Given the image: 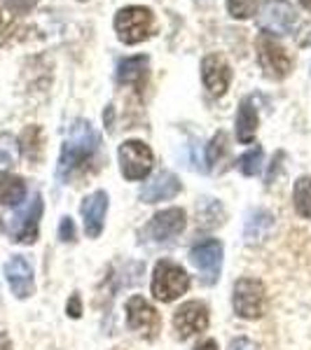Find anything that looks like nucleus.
Returning <instances> with one entry per match:
<instances>
[{"label": "nucleus", "instance_id": "f257e3e1", "mask_svg": "<svg viewBox=\"0 0 311 350\" xmlns=\"http://www.w3.org/2000/svg\"><path fill=\"white\" fill-rule=\"evenodd\" d=\"M101 138L94 131V126L87 120H77L68 131V138L61 148L59 157V178L64 183H71L77 175H84L89 163L99 154Z\"/></svg>", "mask_w": 311, "mask_h": 350}, {"label": "nucleus", "instance_id": "f03ea898", "mask_svg": "<svg viewBox=\"0 0 311 350\" xmlns=\"http://www.w3.org/2000/svg\"><path fill=\"white\" fill-rule=\"evenodd\" d=\"M152 297L162 304L176 301L180 295L190 290V275L180 264L171 259H160L152 271V283H150Z\"/></svg>", "mask_w": 311, "mask_h": 350}, {"label": "nucleus", "instance_id": "7ed1b4c3", "mask_svg": "<svg viewBox=\"0 0 311 350\" xmlns=\"http://www.w3.org/2000/svg\"><path fill=\"white\" fill-rule=\"evenodd\" d=\"M232 306L234 313L244 320H260L269 308V297L264 285L256 278H241L234 283L232 292Z\"/></svg>", "mask_w": 311, "mask_h": 350}, {"label": "nucleus", "instance_id": "20e7f679", "mask_svg": "<svg viewBox=\"0 0 311 350\" xmlns=\"http://www.w3.org/2000/svg\"><path fill=\"white\" fill-rule=\"evenodd\" d=\"M152 26H155V16H152L148 8H138V5L124 8L115 16L117 38H120L124 44L143 42L152 33Z\"/></svg>", "mask_w": 311, "mask_h": 350}, {"label": "nucleus", "instance_id": "39448f33", "mask_svg": "<svg viewBox=\"0 0 311 350\" xmlns=\"http://www.w3.org/2000/svg\"><path fill=\"white\" fill-rule=\"evenodd\" d=\"M120 171L127 180H143L148 178L152 166H155V154L143 140H127L124 145H120Z\"/></svg>", "mask_w": 311, "mask_h": 350}, {"label": "nucleus", "instance_id": "423d86ee", "mask_svg": "<svg viewBox=\"0 0 311 350\" xmlns=\"http://www.w3.org/2000/svg\"><path fill=\"white\" fill-rule=\"evenodd\" d=\"M258 26L267 36H288L297 26V12L288 0H264L258 14Z\"/></svg>", "mask_w": 311, "mask_h": 350}, {"label": "nucleus", "instance_id": "0eeeda50", "mask_svg": "<svg viewBox=\"0 0 311 350\" xmlns=\"http://www.w3.org/2000/svg\"><path fill=\"white\" fill-rule=\"evenodd\" d=\"M258 61L260 68L264 70V75L269 80H284V77L290 75L293 70V59L288 56V52L281 47L279 42L274 40V36H262L258 38Z\"/></svg>", "mask_w": 311, "mask_h": 350}, {"label": "nucleus", "instance_id": "6e6552de", "mask_svg": "<svg viewBox=\"0 0 311 350\" xmlns=\"http://www.w3.org/2000/svg\"><path fill=\"white\" fill-rule=\"evenodd\" d=\"M127 325L132 332H138L140 336H145L148 341L157 338L162 332V318L157 313V308L152 306L148 299L134 295L127 301Z\"/></svg>", "mask_w": 311, "mask_h": 350}, {"label": "nucleus", "instance_id": "1a4fd4ad", "mask_svg": "<svg viewBox=\"0 0 311 350\" xmlns=\"http://www.w3.org/2000/svg\"><path fill=\"white\" fill-rule=\"evenodd\" d=\"M40 217H42V196L33 194V199L10 222V236H12V241L21 243V245H33L38 241V231H40Z\"/></svg>", "mask_w": 311, "mask_h": 350}, {"label": "nucleus", "instance_id": "9d476101", "mask_svg": "<svg viewBox=\"0 0 311 350\" xmlns=\"http://www.w3.org/2000/svg\"><path fill=\"white\" fill-rule=\"evenodd\" d=\"M190 262L201 273L203 283L213 285L220 278V269H223V243L218 239H206L192 245Z\"/></svg>", "mask_w": 311, "mask_h": 350}, {"label": "nucleus", "instance_id": "9b49d317", "mask_svg": "<svg viewBox=\"0 0 311 350\" xmlns=\"http://www.w3.org/2000/svg\"><path fill=\"white\" fill-rule=\"evenodd\" d=\"M208 323H211V315H208V306L203 301H185L173 313V329L180 338H190L199 332H206Z\"/></svg>", "mask_w": 311, "mask_h": 350}, {"label": "nucleus", "instance_id": "f8f14e48", "mask_svg": "<svg viewBox=\"0 0 311 350\" xmlns=\"http://www.w3.org/2000/svg\"><path fill=\"white\" fill-rule=\"evenodd\" d=\"M185 224H188V217H185L183 208H166V211L152 215L148 227H145V234L152 241H171L183 234Z\"/></svg>", "mask_w": 311, "mask_h": 350}, {"label": "nucleus", "instance_id": "ddd939ff", "mask_svg": "<svg viewBox=\"0 0 311 350\" xmlns=\"http://www.w3.org/2000/svg\"><path fill=\"white\" fill-rule=\"evenodd\" d=\"M80 213H82V222H84V234H87L89 239H99L105 224V213H108V194L101 189L89 194L87 199L82 201Z\"/></svg>", "mask_w": 311, "mask_h": 350}, {"label": "nucleus", "instance_id": "4468645a", "mask_svg": "<svg viewBox=\"0 0 311 350\" xmlns=\"http://www.w3.org/2000/svg\"><path fill=\"white\" fill-rule=\"evenodd\" d=\"M5 278L10 283V290L16 299H28L36 292V283H33V267L28 264L26 257L14 255L5 264Z\"/></svg>", "mask_w": 311, "mask_h": 350}, {"label": "nucleus", "instance_id": "2eb2a0df", "mask_svg": "<svg viewBox=\"0 0 311 350\" xmlns=\"http://www.w3.org/2000/svg\"><path fill=\"white\" fill-rule=\"evenodd\" d=\"M201 77L206 89L213 96H223L229 89L232 82V68L223 56L218 54H208L206 59L201 61Z\"/></svg>", "mask_w": 311, "mask_h": 350}, {"label": "nucleus", "instance_id": "dca6fc26", "mask_svg": "<svg viewBox=\"0 0 311 350\" xmlns=\"http://www.w3.org/2000/svg\"><path fill=\"white\" fill-rule=\"evenodd\" d=\"M180 191V180L171 171H162L160 175L150 180L143 189H140L138 199L143 203H157V201H169Z\"/></svg>", "mask_w": 311, "mask_h": 350}, {"label": "nucleus", "instance_id": "f3484780", "mask_svg": "<svg viewBox=\"0 0 311 350\" xmlns=\"http://www.w3.org/2000/svg\"><path fill=\"white\" fill-rule=\"evenodd\" d=\"M271 231H274V215L269 211H256L246 222L244 239L248 245H260L269 239Z\"/></svg>", "mask_w": 311, "mask_h": 350}, {"label": "nucleus", "instance_id": "a211bd4d", "mask_svg": "<svg viewBox=\"0 0 311 350\" xmlns=\"http://www.w3.org/2000/svg\"><path fill=\"white\" fill-rule=\"evenodd\" d=\"M258 133V110L253 105L251 98H244L239 105V112H236V138L239 143H253Z\"/></svg>", "mask_w": 311, "mask_h": 350}, {"label": "nucleus", "instance_id": "6ab92c4d", "mask_svg": "<svg viewBox=\"0 0 311 350\" xmlns=\"http://www.w3.org/2000/svg\"><path fill=\"white\" fill-rule=\"evenodd\" d=\"M145 72H148V56H129L117 66V82L140 87L145 80Z\"/></svg>", "mask_w": 311, "mask_h": 350}, {"label": "nucleus", "instance_id": "aec40b11", "mask_svg": "<svg viewBox=\"0 0 311 350\" xmlns=\"http://www.w3.org/2000/svg\"><path fill=\"white\" fill-rule=\"evenodd\" d=\"M26 199V183L19 175L0 171V206H19Z\"/></svg>", "mask_w": 311, "mask_h": 350}, {"label": "nucleus", "instance_id": "412c9836", "mask_svg": "<svg viewBox=\"0 0 311 350\" xmlns=\"http://www.w3.org/2000/svg\"><path fill=\"white\" fill-rule=\"evenodd\" d=\"M19 148L26 154L28 161L38 163L42 159V131L40 126H28L24 133H21Z\"/></svg>", "mask_w": 311, "mask_h": 350}, {"label": "nucleus", "instance_id": "4be33fe9", "mask_svg": "<svg viewBox=\"0 0 311 350\" xmlns=\"http://www.w3.org/2000/svg\"><path fill=\"white\" fill-rule=\"evenodd\" d=\"M223 222H225V211L218 201L203 199L201 206H197V224H201L203 229H213Z\"/></svg>", "mask_w": 311, "mask_h": 350}, {"label": "nucleus", "instance_id": "5701e85b", "mask_svg": "<svg viewBox=\"0 0 311 350\" xmlns=\"http://www.w3.org/2000/svg\"><path fill=\"white\" fill-rule=\"evenodd\" d=\"M293 203H295L297 215L311 219V178H299L293 189Z\"/></svg>", "mask_w": 311, "mask_h": 350}, {"label": "nucleus", "instance_id": "b1692460", "mask_svg": "<svg viewBox=\"0 0 311 350\" xmlns=\"http://www.w3.org/2000/svg\"><path fill=\"white\" fill-rule=\"evenodd\" d=\"M19 157H21L19 140L12 133H0V168L16 166Z\"/></svg>", "mask_w": 311, "mask_h": 350}, {"label": "nucleus", "instance_id": "393cba45", "mask_svg": "<svg viewBox=\"0 0 311 350\" xmlns=\"http://www.w3.org/2000/svg\"><path fill=\"white\" fill-rule=\"evenodd\" d=\"M262 159H264L262 148H253V150H248L246 154H241V157H239L236 166H239V171H241V173L251 178V175H258V173H260V168H262Z\"/></svg>", "mask_w": 311, "mask_h": 350}, {"label": "nucleus", "instance_id": "a878e982", "mask_svg": "<svg viewBox=\"0 0 311 350\" xmlns=\"http://www.w3.org/2000/svg\"><path fill=\"white\" fill-rule=\"evenodd\" d=\"M225 152H227V135L220 131V133L213 135V140L208 143V148H206V161L213 166V163H218L220 159H223Z\"/></svg>", "mask_w": 311, "mask_h": 350}, {"label": "nucleus", "instance_id": "bb28decb", "mask_svg": "<svg viewBox=\"0 0 311 350\" xmlns=\"http://www.w3.org/2000/svg\"><path fill=\"white\" fill-rule=\"evenodd\" d=\"M227 10L234 19H251L258 10L256 0H227Z\"/></svg>", "mask_w": 311, "mask_h": 350}, {"label": "nucleus", "instance_id": "cd10ccee", "mask_svg": "<svg viewBox=\"0 0 311 350\" xmlns=\"http://www.w3.org/2000/svg\"><path fill=\"white\" fill-rule=\"evenodd\" d=\"M3 3H5V8H8L10 12L26 14V12H31V10L36 8L38 0H3Z\"/></svg>", "mask_w": 311, "mask_h": 350}, {"label": "nucleus", "instance_id": "c85d7f7f", "mask_svg": "<svg viewBox=\"0 0 311 350\" xmlns=\"http://www.w3.org/2000/svg\"><path fill=\"white\" fill-rule=\"evenodd\" d=\"M59 239L64 243H73L75 241V222L71 217H61V224H59Z\"/></svg>", "mask_w": 311, "mask_h": 350}, {"label": "nucleus", "instance_id": "c756f323", "mask_svg": "<svg viewBox=\"0 0 311 350\" xmlns=\"http://www.w3.org/2000/svg\"><path fill=\"white\" fill-rule=\"evenodd\" d=\"M66 313L71 315L73 320H77L82 315V299H80V295H73L71 299H68V304H66Z\"/></svg>", "mask_w": 311, "mask_h": 350}, {"label": "nucleus", "instance_id": "7c9ffc66", "mask_svg": "<svg viewBox=\"0 0 311 350\" xmlns=\"http://www.w3.org/2000/svg\"><path fill=\"white\" fill-rule=\"evenodd\" d=\"M227 350H260V348H258V343H256V341H251V338L239 336V338H234V341L229 343V348H227Z\"/></svg>", "mask_w": 311, "mask_h": 350}, {"label": "nucleus", "instance_id": "2f4dec72", "mask_svg": "<svg viewBox=\"0 0 311 350\" xmlns=\"http://www.w3.org/2000/svg\"><path fill=\"white\" fill-rule=\"evenodd\" d=\"M195 350H218V343L213 341V338H206V341H201Z\"/></svg>", "mask_w": 311, "mask_h": 350}, {"label": "nucleus", "instance_id": "473e14b6", "mask_svg": "<svg viewBox=\"0 0 311 350\" xmlns=\"http://www.w3.org/2000/svg\"><path fill=\"white\" fill-rule=\"evenodd\" d=\"M0 350H12V343H10V338L5 334H0Z\"/></svg>", "mask_w": 311, "mask_h": 350}, {"label": "nucleus", "instance_id": "72a5a7b5", "mask_svg": "<svg viewBox=\"0 0 311 350\" xmlns=\"http://www.w3.org/2000/svg\"><path fill=\"white\" fill-rule=\"evenodd\" d=\"M299 5H302L304 10H311V0H299Z\"/></svg>", "mask_w": 311, "mask_h": 350}, {"label": "nucleus", "instance_id": "f704fd0d", "mask_svg": "<svg viewBox=\"0 0 311 350\" xmlns=\"http://www.w3.org/2000/svg\"><path fill=\"white\" fill-rule=\"evenodd\" d=\"M0 21H3V14H0Z\"/></svg>", "mask_w": 311, "mask_h": 350}, {"label": "nucleus", "instance_id": "c9c22d12", "mask_svg": "<svg viewBox=\"0 0 311 350\" xmlns=\"http://www.w3.org/2000/svg\"><path fill=\"white\" fill-rule=\"evenodd\" d=\"M0 229H3V224H0Z\"/></svg>", "mask_w": 311, "mask_h": 350}]
</instances>
